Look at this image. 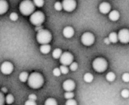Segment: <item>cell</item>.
<instances>
[{
    "label": "cell",
    "instance_id": "8d00e7d4",
    "mask_svg": "<svg viewBox=\"0 0 129 105\" xmlns=\"http://www.w3.org/2000/svg\"><path fill=\"white\" fill-rule=\"evenodd\" d=\"M104 42H105V44L109 45V44L110 43V41L109 38H105V39H104Z\"/></svg>",
    "mask_w": 129,
    "mask_h": 105
},
{
    "label": "cell",
    "instance_id": "4fadbf2b",
    "mask_svg": "<svg viewBox=\"0 0 129 105\" xmlns=\"http://www.w3.org/2000/svg\"><path fill=\"white\" fill-rule=\"evenodd\" d=\"M63 35L67 39L72 38L74 35V29L72 27H66L63 30Z\"/></svg>",
    "mask_w": 129,
    "mask_h": 105
},
{
    "label": "cell",
    "instance_id": "2e32d148",
    "mask_svg": "<svg viewBox=\"0 0 129 105\" xmlns=\"http://www.w3.org/2000/svg\"><path fill=\"white\" fill-rule=\"evenodd\" d=\"M50 51H51V45H48V44L42 45L41 47H40V51L42 54H48V53L50 52Z\"/></svg>",
    "mask_w": 129,
    "mask_h": 105
},
{
    "label": "cell",
    "instance_id": "5bb4252c",
    "mask_svg": "<svg viewBox=\"0 0 129 105\" xmlns=\"http://www.w3.org/2000/svg\"><path fill=\"white\" fill-rule=\"evenodd\" d=\"M119 17H120V14H119V12L118 11L113 10V11H111L109 13V18L112 21L118 20L119 19Z\"/></svg>",
    "mask_w": 129,
    "mask_h": 105
},
{
    "label": "cell",
    "instance_id": "e0dca14e",
    "mask_svg": "<svg viewBox=\"0 0 129 105\" xmlns=\"http://www.w3.org/2000/svg\"><path fill=\"white\" fill-rule=\"evenodd\" d=\"M109 39L110 41V42H113V43H116L118 42L119 40V38H118V35L115 33V32H113V33H110V35H109Z\"/></svg>",
    "mask_w": 129,
    "mask_h": 105
},
{
    "label": "cell",
    "instance_id": "52a82bcc",
    "mask_svg": "<svg viewBox=\"0 0 129 105\" xmlns=\"http://www.w3.org/2000/svg\"><path fill=\"white\" fill-rule=\"evenodd\" d=\"M60 62L62 65L69 66L73 62V56L70 52H63L62 53L60 58Z\"/></svg>",
    "mask_w": 129,
    "mask_h": 105
},
{
    "label": "cell",
    "instance_id": "277c9868",
    "mask_svg": "<svg viewBox=\"0 0 129 105\" xmlns=\"http://www.w3.org/2000/svg\"><path fill=\"white\" fill-rule=\"evenodd\" d=\"M107 66H108L107 61L103 58H98L94 59L92 63L93 69L98 73L104 72L107 69Z\"/></svg>",
    "mask_w": 129,
    "mask_h": 105
},
{
    "label": "cell",
    "instance_id": "f1b7e54d",
    "mask_svg": "<svg viewBox=\"0 0 129 105\" xmlns=\"http://www.w3.org/2000/svg\"><path fill=\"white\" fill-rule=\"evenodd\" d=\"M70 69L72 71H76L78 69V64L76 62H73L70 65Z\"/></svg>",
    "mask_w": 129,
    "mask_h": 105
},
{
    "label": "cell",
    "instance_id": "3957f363",
    "mask_svg": "<svg viewBox=\"0 0 129 105\" xmlns=\"http://www.w3.org/2000/svg\"><path fill=\"white\" fill-rule=\"evenodd\" d=\"M51 39H52L51 33L47 30L42 29L41 30L38 31L36 34V40L41 45L48 44L51 41Z\"/></svg>",
    "mask_w": 129,
    "mask_h": 105
},
{
    "label": "cell",
    "instance_id": "836d02e7",
    "mask_svg": "<svg viewBox=\"0 0 129 105\" xmlns=\"http://www.w3.org/2000/svg\"><path fill=\"white\" fill-rule=\"evenodd\" d=\"M5 98L3 95V92H0V105L5 104Z\"/></svg>",
    "mask_w": 129,
    "mask_h": 105
},
{
    "label": "cell",
    "instance_id": "9c48e42d",
    "mask_svg": "<svg viewBox=\"0 0 129 105\" xmlns=\"http://www.w3.org/2000/svg\"><path fill=\"white\" fill-rule=\"evenodd\" d=\"M63 8L68 12L73 11L76 7V0H63L62 2Z\"/></svg>",
    "mask_w": 129,
    "mask_h": 105
},
{
    "label": "cell",
    "instance_id": "f546056e",
    "mask_svg": "<svg viewBox=\"0 0 129 105\" xmlns=\"http://www.w3.org/2000/svg\"><path fill=\"white\" fill-rule=\"evenodd\" d=\"M121 95L122 97H123L124 98H127L129 97V91L128 89H123L121 92Z\"/></svg>",
    "mask_w": 129,
    "mask_h": 105
},
{
    "label": "cell",
    "instance_id": "cb8c5ba5",
    "mask_svg": "<svg viewBox=\"0 0 129 105\" xmlns=\"http://www.w3.org/2000/svg\"><path fill=\"white\" fill-rule=\"evenodd\" d=\"M33 2L35 6H37L39 8L42 7L44 5V3H45L44 0H33Z\"/></svg>",
    "mask_w": 129,
    "mask_h": 105
},
{
    "label": "cell",
    "instance_id": "e575fe53",
    "mask_svg": "<svg viewBox=\"0 0 129 105\" xmlns=\"http://www.w3.org/2000/svg\"><path fill=\"white\" fill-rule=\"evenodd\" d=\"M25 105H36V103L35 101H32V100H28L25 102Z\"/></svg>",
    "mask_w": 129,
    "mask_h": 105
},
{
    "label": "cell",
    "instance_id": "7a4b0ae2",
    "mask_svg": "<svg viewBox=\"0 0 129 105\" xmlns=\"http://www.w3.org/2000/svg\"><path fill=\"white\" fill-rule=\"evenodd\" d=\"M20 11L24 16H28L32 14L35 10V5L33 2L30 0H23L20 4Z\"/></svg>",
    "mask_w": 129,
    "mask_h": 105
},
{
    "label": "cell",
    "instance_id": "d590c367",
    "mask_svg": "<svg viewBox=\"0 0 129 105\" xmlns=\"http://www.w3.org/2000/svg\"><path fill=\"white\" fill-rule=\"evenodd\" d=\"M36 99H37V97H36V95H34V94H31V95H29V100H32V101H36Z\"/></svg>",
    "mask_w": 129,
    "mask_h": 105
},
{
    "label": "cell",
    "instance_id": "d6a6232c",
    "mask_svg": "<svg viewBox=\"0 0 129 105\" xmlns=\"http://www.w3.org/2000/svg\"><path fill=\"white\" fill-rule=\"evenodd\" d=\"M122 80L125 83H128L129 82V73H125L122 75Z\"/></svg>",
    "mask_w": 129,
    "mask_h": 105
},
{
    "label": "cell",
    "instance_id": "d4e9b609",
    "mask_svg": "<svg viewBox=\"0 0 129 105\" xmlns=\"http://www.w3.org/2000/svg\"><path fill=\"white\" fill-rule=\"evenodd\" d=\"M74 97V93L73 92H66L64 94V98L66 99H72Z\"/></svg>",
    "mask_w": 129,
    "mask_h": 105
},
{
    "label": "cell",
    "instance_id": "ac0fdd59",
    "mask_svg": "<svg viewBox=\"0 0 129 105\" xmlns=\"http://www.w3.org/2000/svg\"><path fill=\"white\" fill-rule=\"evenodd\" d=\"M61 55H62V51H61V49H60V48H56V49H54V50L53 51V52H52V56H53V58H54V59H58V58H60V56H61Z\"/></svg>",
    "mask_w": 129,
    "mask_h": 105
},
{
    "label": "cell",
    "instance_id": "1f68e13d",
    "mask_svg": "<svg viewBox=\"0 0 129 105\" xmlns=\"http://www.w3.org/2000/svg\"><path fill=\"white\" fill-rule=\"evenodd\" d=\"M66 105H77L76 101H75L73 98L72 99H68L66 102Z\"/></svg>",
    "mask_w": 129,
    "mask_h": 105
},
{
    "label": "cell",
    "instance_id": "484cf974",
    "mask_svg": "<svg viewBox=\"0 0 129 105\" xmlns=\"http://www.w3.org/2000/svg\"><path fill=\"white\" fill-rule=\"evenodd\" d=\"M60 70L61 73H63V74H67L68 72H69L68 67L67 66H65V65H61L60 67Z\"/></svg>",
    "mask_w": 129,
    "mask_h": 105
},
{
    "label": "cell",
    "instance_id": "9a60e30c",
    "mask_svg": "<svg viewBox=\"0 0 129 105\" xmlns=\"http://www.w3.org/2000/svg\"><path fill=\"white\" fill-rule=\"evenodd\" d=\"M8 9V4L5 0H0V15L7 12Z\"/></svg>",
    "mask_w": 129,
    "mask_h": 105
},
{
    "label": "cell",
    "instance_id": "4316f807",
    "mask_svg": "<svg viewBox=\"0 0 129 105\" xmlns=\"http://www.w3.org/2000/svg\"><path fill=\"white\" fill-rule=\"evenodd\" d=\"M9 18H10V20H12V21H16V20L18 19V15H17V13L13 12V13H11V14L9 15Z\"/></svg>",
    "mask_w": 129,
    "mask_h": 105
},
{
    "label": "cell",
    "instance_id": "f35d334b",
    "mask_svg": "<svg viewBox=\"0 0 129 105\" xmlns=\"http://www.w3.org/2000/svg\"><path fill=\"white\" fill-rule=\"evenodd\" d=\"M42 29V27L41 26H38V27H36V31H39V30H41Z\"/></svg>",
    "mask_w": 129,
    "mask_h": 105
},
{
    "label": "cell",
    "instance_id": "6da1fadb",
    "mask_svg": "<svg viewBox=\"0 0 129 105\" xmlns=\"http://www.w3.org/2000/svg\"><path fill=\"white\" fill-rule=\"evenodd\" d=\"M28 85L30 88L37 89L42 86L44 83V79L42 74L39 73H32L28 77Z\"/></svg>",
    "mask_w": 129,
    "mask_h": 105
},
{
    "label": "cell",
    "instance_id": "603a6c76",
    "mask_svg": "<svg viewBox=\"0 0 129 105\" xmlns=\"http://www.w3.org/2000/svg\"><path fill=\"white\" fill-rule=\"evenodd\" d=\"M14 96L11 95V94H9L6 97H5V101L8 104H11L14 102Z\"/></svg>",
    "mask_w": 129,
    "mask_h": 105
},
{
    "label": "cell",
    "instance_id": "44dd1931",
    "mask_svg": "<svg viewBox=\"0 0 129 105\" xmlns=\"http://www.w3.org/2000/svg\"><path fill=\"white\" fill-rule=\"evenodd\" d=\"M106 79H107V80L109 81V82H113V81L115 80V79H116V75H115L114 73L110 72V73H108L107 74Z\"/></svg>",
    "mask_w": 129,
    "mask_h": 105
},
{
    "label": "cell",
    "instance_id": "ba28073f",
    "mask_svg": "<svg viewBox=\"0 0 129 105\" xmlns=\"http://www.w3.org/2000/svg\"><path fill=\"white\" fill-rule=\"evenodd\" d=\"M1 72L5 75H9L13 72L14 66L13 64L9 61H5L2 64L0 67Z\"/></svg>",
    "mask_w": 129,
    "mask_h": 105
},
{
    "label": "cell",
    "instance_id": "30bf717a",
    "mask_svg": "<svg viewBox=\"0 0 129 105\" xmlns=\"http://www.w3.org/2000/svg\"><path fill=\"white\" fill-rule=\"evenodd\" d=\"M118 38L120 42L126 44L129 42V30L128 29H122L119 31Z\"/></svg>",
    "mask_w": 129,
    "mask_h": 105
},
{
    "label": "cell",
    "instance_id": "7402d4cb",
    "mask_svg": "<svg viewBox=\"0 0 129 105\" xmlns=\"http://www.w3.org/2000/svg\"><path fill=\"white\" fill-rule=\"evenodd\" d=\"M45 105H57V102L54 98H48L45 102Z\"/></svg>",
    "mask_w": 129,
    "mask_h": 105
},
{
    "label": "cell",
    "instance_id": "ffe728a7",
    "mask_svg": "<svg viewBox=\"0 0 129 105\" xmlns=\"http://www.w3.org/2000/svg\"><path fill=\"white\" fill-rule=\"evenodd\" d=\"M28 77L29 75L26 72H22L20 75H19V79L22 83H25L28 80Z\"/></svg>",
    "mask_w": 129,
    "mask_h": 105
},
{
    "label": "cell",
    "instance_id": "d6986e66",
    "mask_svg": "<svg viewBox=\"0 0 129 105\" xmlns=\"http://www.w3.org/2000/svg\"><path fill=\"white\" fill-rule=\"evenodd\" d=\"M83 79H84V81H85V83H91V82L93 81V80H94V76H93V75H92L91 73H85V74L84 75Z\"/></svg>",
    "mask_w": 129,
    "mask_h": 105
},
{
    "label": "cell",
    "instance_id": "8992f818",
    "mask_svg": "<svg viewBox=\"0 0 129 105\" xmlns=\"http://www.w3.org/2000/svg\"><path fill=\"white\" fill-rule=\"evenodd\" d=\"M94 39H95L94 36L91 33H89V32L85 33L81 37V41L82 44L86 46H90L93 45L94 42Z\"/></svg>",
    "mask_w": 129,
    "mask_h": 105
},
{
    "label": "cell",
    "instance_id": "4dcf8cb0",
    "mask_svg": "<svg viewBox=\"0 0 129 105\" xmlns=\"http://www.w3.org/2000/svg\"><path fill=\"white\" fill-rule=\"evenodd\" d=\"M53 74L55 76H60V74H61V72H60V68H54L53 70Z\"/></svg>",
    "mask_w": 129,
    "mask_h": 105
},
{
    "label": "cell",
    "instance_id": "83f0119b",
    "mask_svg": "<svg viewBox=\"0 0 129 105\" xmlns=\"http://www.w3.org/2000/svg\"><path fill=\"white\" fill-rule=\"evenodd\" d=\"M54 8L56 11H61L62 8H63V6H62V3H60V2H55L54 5Z\"/></svg>",
    "mask_w": 129,
    "mask_h": 105
},
{
    "label": "cell",
    "instance_id": "7c38bea8",
    "mask_svg": "<svg viewBox=\"0 0 129 105\" xmlns=\"http://www.w3.org/2000/svg\"><path fill=\"white\" fill-rule=\"evenodd\" d=\"M110 8L111 6L108 2H102L100 5H99V11L102 13V14H107L109 12H110Z\"/></svg>",
    "mask_w": 129,
    "mask_h": 105
},
{
    "label": "cell",
    "instance_id": "8fae6325",
    "mask_svg": "<svg viewBox=\"0 0 129 105\" xmlns=\"http://www.w3.org/2000/svg\"><path fill=\"white\" fill-rule=\"evenodd\" d=\"M75 87H76V83H74V81L71 80H67L64 81L63 83V89L66 92H73L75 89Z\"/></svg>",
    "mask_w": 129,
    "mask_h": 105
},
{
    "label": "cell",
    "instance_id": "5b68a950",
    "mask_svg": "<svg viewBox=\"0 0 129 105\" xmlns=\"http://www.w3.org/2000/svg\"><path fill=\"white\" fill-rule=\"evenodd\" d=\"M29 20L32 23V24H33L36 27L41 26L42 23L45 21V14L39 11H34L30 16Z\"/></svg>",
    "mask_w": 129,
    "mask_h": 105
},
{
    "label": "cell",
    "instance_id": "74e56055",
    "mask_svg": "<svg viewBox=\"0 0 129 105\" xmlns=\"http://www.w3.org/2000/svg\"><path fill=\"white\" fill-rule=\"evenodd\" d=\"M1 91H2V92H3V93H6V92H8V90H7L6 88H2Z\"/></svg>",
    "mask_w": 129,
    "mask_h": 105
}]
</instances>
